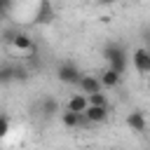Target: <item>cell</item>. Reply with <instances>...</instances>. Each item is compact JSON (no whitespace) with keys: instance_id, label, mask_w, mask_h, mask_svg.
Returning <instances> with one entry per match:
<instances>
[{"instance_id":"14","label":"cell","mask_w":150,"mask_h":150,"mask_svg":"<svg viewBox=\"0 0 150 150\" xmlns=\"http://www.w3.org/2000/svg\"><path fill=\"white\" fill-rule=\"evenodd\" d=\"M56 108H59V103H56L54 98H47V101L42 103V110H45L47 115H52V112H56Z\"/></svg>"},{"instance_id":"12","label":"cell","mask_w":150,"mask_h":150,"mask_svg":"<svg viewBox=\"0 0 150 150\" xmlns=\"http://www.w3.org/2000/svg\"><path fill=\"white\" fill-rule=\"evenodd\" d=\"M14 80V66H2L0 68V84H7Z\"/></svg>"},{"instance_id":"19","label":"cell","mask_w":150,"mask_h":150,"mask_svg":"<svg viewBox=\"0 0 150 150\" xmlns=\"http://www.w3.org/2000/svg\"><path fill=\"white\" fill-rule=\"evenodd\" d=\"M0 45H2V35H0Z\"/></svg>"},{"instance_id":"3","label":"cell","mask_w":150,"mask_h":150,"mask_svg":"<svg viewBox=\"0 0 150 150\" xmlns=\"http://www.w3.org/2000/svg\"><path fill=\"white\" fill-rule=\"evenodd\" d=\"M131 63H134L136 73H141V75H148V73H150V52H148L145 47H138V49H134V52H131Z\"/></svg>"},{"instance_id":"5","label":"cell","mask_w":150,"mask_h":150,"mask_svg":"<svg viewBox=\"0 0 150 150\" xmlns=\"http://www.w3.org/2000/svg\"><path fill=\"white\" fill-rule=\"evenodd\" d=\"M84 117H87L91 124L105 122V117H108V105H94V103H89L87 110H84Z\"/></svg>"},{"instance_id":"8","label":"cell","mask_w":150,"mask_h":150,"mask_svg":"<svg viewBox=\"0 0 150 150\" xmlns=\"http://www.w3.org/2000/svg\"><path fill=\"white\" fill-rule=\"evenodd\" d=\"M12 45H14V49H19V52H33L35 49V42H33V38L28 35V33H14V38H12Z\"/></svg>"},{"instance_id":"10","label":"cell","mask_w":150,"mask_h":150,"mask_svg":"<svg viewBox=\"0 0 150 150\" xmlns=\"http://www.w3.org/2000/svg\"><path fill=\"white\" fill-rule=\"evenodd\" d=\"M87 105H89V98H87V94H84V91H82V94H75V96H70V98H68V110L84 112V110H87Z\"/></svg>"},{"instance_id":"6","label":"cell","mask_w":150,"mask_h":150,"mask_svg":"<svg viewBox=\"0 0 150 150\" xmlns=\"http://www.w3.org/2000/svg\"><path fill=\"white\" fill-rule=\"evenodd\" d=\"M61 122H63V127H68V129H75V127H82V124H87L89 120L84 117V112L66 110V112H61Z\"/></svg>"},{"instance_id":"4","label":"cell","mask_w":150,"mask_h":150,"mask_svg":"<svg viewBox=\"0 0 150 150\" xmlns=\"http://www.w3.org/2000/svg\"><path fill=\"white\" fill-rule=\"evenodd\" d=\"M56 19V12H54V5H52V0H40V5H38V12H35V23H42V26H47V23H52Z\"/></svg>"},{"instance_id":"2","label":"cell","mask_w":150,"mask_h":150,"mask_svg":"<svg viewBox=\"0 0 150 150\" xmlns=\"http://www.w3.org/2000/svg\"><path fill=\"white\" fill-rule=\"evenodd\" d=\"M80 77H82V73H80V68L75 63H61L56 68V80L63 82V84H77Z\"/></svg>"},{"instance_id":"9","label":"cell","mask_w":150,"mask_h":150,"mask_svg":"<svg viewBox=\"0 0 150 150\" xmlns=\"http://www.w3.org/2000/svg\"><path fill=\"white\" fill-rule=\"evenodd\" d=\"M127 124H129V129L131 131H145V127H148V122H145V117H143V112L141 110H134V112H129L127 115Z\"/></svg>"},{"instance_id":"13","label":"cell","mask_w":150,"mask_h":150,"mask_svg":"<svg viewBox=\"0 0 150 150\" xmlns=\"http://www.w3.org/2000/svg\"><path fill=\"white\" fill-rule=\"evenodd\" d=\"M87 98H89V103H94V105H108V98H105V94H103V91L87 94Z\"/></svg>"},{"instance_id":"11","label":"cell","mask_w":150,"mask_h":150,"mask_svg":"<svg viewBox=\"0 0 150 150\" xmlns=\"http://www.w3.org/2000/svg\"><path fill=\"white\" fill-rule=\"evenodd\" d=\"M120 73L117 70H112V68H105L103 73H101V84L103 87H108V89H112V87H117L120 84Z\"/></svg>"},{"instance_id":"15","label":"cell","mask_w":150,"mask_h":150,"mask_svg":"<svg viewBox=\"0 0 150 150\" xmlns=\"http://www.w3.org/2000/svg\"><path fill=\"white\" fill-rule=\"evenodd\" d=\"M7 131H9V122H7V117H2V115H0V138H2V136H7Z\"/></svg>"},{"instance_id":"20","label":"cell","mask_w":150,"mask_h":150,"mask_svg":"<svg viewBox=\"0 0 150 150\" xmlns=\"http://www.w3.org/2000/svg\"><path fill=\"white\" fill-rule=\"evenodd\" d=\"M148 91H150V82H148Z\"/></svg>"},{"instance_id":"18","label":"cell","mask_w":150,"mask_h":150,"mask_svg":"<svg viewBox=\"0 0 150 150\" xmlns=\"http://www.w3.org/2000/svg\"><path fill=\"white\" fill-rule=\"evenodd\" d=\"M5 14H7V7H5V5H2V2H0V19H2V16H5Z\"/></svg>"},{"instance_id":"17","label":"cell","mask_w":150,"mask_h":150,"mask_svg":"<svg viewBox=\"0 0 150 150\" xmlns=\"http://www.w3.org/2000/svg\"><path fill=\"white\" fill-rule=\"evenodd\" d=\"M96 2H98V5H103V7H108V5H115L117 0H96Z\"/></svg>"},{"instance_id":"16","label":"cell","mask_w":150,"mask_h":150,"mask_svg":"<svg viewBox=\"0 0 150 150\" xmlns=\"http://www.w3.org/2000/svg\"><path fill=\"white\" fill-rule=\"evenodd\" d=\"M26 77H28L26 68H14V80H26Z\"/></svg>"},{"instance_id":"1","label":"cell","mask_w":150,"mask_h":150,"mask_svg":"<svg viewBox=\"0 0 150 150\" xmlns=\"http://www.w3.org/2000/svg\"><path fill=\"white\" fill-rule=\"evenodd\" d=\"M103 56L108 59V68L117 70L120 75L127 70V52H124V47H122V45H117V42H110V45H105V49H103Z\"/></svg>"},{"instance_id":"7","label":"cell","mask_w":150,"mask_h":150,"mask_svg":"<svg viewBox=\"0 0 150 150\" xmlns=\"http://www.w3.org/2000/svg\"><path fill=\"white\" fill-rule=\"evenodd\" d=\"M77 87H80L84 94H94V91H101V89H103V84H101V77H94V75H84V73H82V77H80Z\"/></svg>"}]
</instances>
